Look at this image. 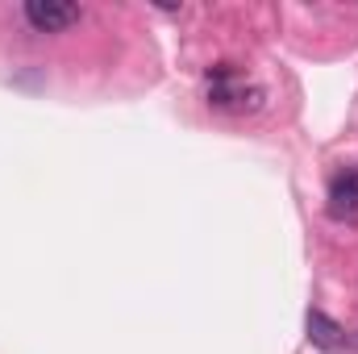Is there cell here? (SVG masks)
Returning a JSON list of instances; mask_svg holds the SVG:
<instances>
[{"mask_svg": "<svg viewBox=\"0 0 358 354\" xmlns=\"http://www.w3.org/2000/svg\"><path fill=\"white\" fill-rule=\"evenodd\" d=\"M208 104L229 108V113H246V108L263 104V88L242 84L229 63H217V67H208Z\"/></svg>", "mask_w": 358, "mask_h": 354, "instance_id": "1", "label": "cell"}, {"mask_svg": "<svg viewBox=\"0 0 358 354\" xmlns=\"http://www.w3.org/2000/svg\"><path fill=\"white\" fill-rule=\"evenodd\" d=\"M80 17H84V13H80V4H71V0H29V4H25V21H29L38 34H63V29H71Z\"/></svg>", "mask_w": 358, "mask_h": 354, "instance_id": "2", "label": "cell"}, {"mask_svg": "<svg viewBox=\"0 0 358 354\" xmlns=\"http://www.w3.org/2000/svg\"><path fill=\"white\" fill-rule=\"evenodd\" d=\"M329 217L334 221H358V167H342L329 179Z\"/></svg>", "mask_w": 358, "mask_h": 354, "instance_id": "3", "label": "cell"}, {"mask_svg": "<svg viewBox=\"0 0 358 354\" xmlns=\"http://www.w3.org/2000/svg\"><path fill=\"white\" fill-rule=\"evenodd\" d=\"M304 325H308V342H313L317 351H325V354L346 351V330H342V325H338L329 313H321V309H308Z\"/></svg>", "mask_w": 358, "mask_h": 354, "instance_id": "4", "label": "cell"}]
</instances>
